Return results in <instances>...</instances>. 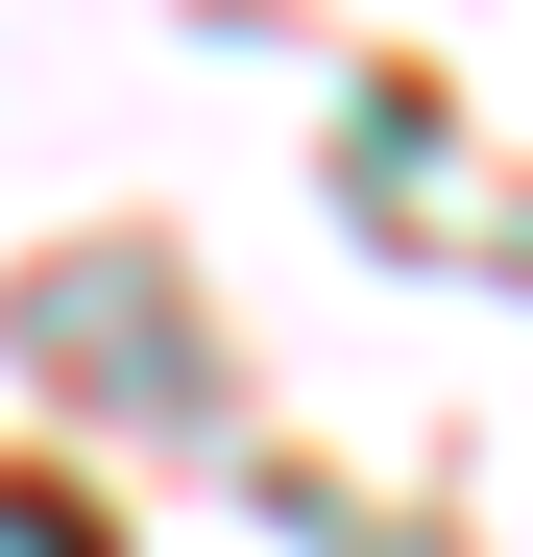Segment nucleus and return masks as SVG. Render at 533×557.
<instances>
[{"instance_id":"obj_1","label":"nucleus","mask_w":533,"mask_h":557,"mask_svg":"<svg viewBox=\"0 0 533 557\" xmlns=\"http://www.w3.org/2000/svg\"><path fill=\"white\" fill-rule=\"evenodd\" d=\"M0 557H98V509H73V485H0Z\"/></svg>"}]
</instances>
